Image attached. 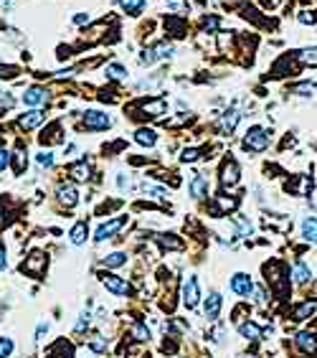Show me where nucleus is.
I'll return each instance as SVG.
<instances>
[{"instance_id": "14", "label": "nucleus", "mask_w": 317, "mask_h": 358, "mask_svg": "<svg viewBox=\"0 0 317 358\" xmlns=\"http://www.w3.org/2000/svg\"><path fill=\"white\" fill-rule=\"evenodd\" d=\"M86 236H89V229H86V223H84V221L74 223V229H71V234H69L71 244H74V247H81V244L86 241Z\"/></svg>"}, {"instance_id": "39", "label": "nucleus", "mask_w": 317, "mask_h": 358, "mask_svg": "<svg viewBox=\"0 0 317 358\" xmlns=\"http://www.w3.org/2000/svg\"><path fill=\"white\" fill-rule=\"evenodd\" d=\"M8 163H10V152L8 150H0V170H5Z\"/></svg>"}, {"instance_id": "40", "label": "nucleus", "mask_w": 317, "mask_h": 358, "mask_svg": "<svg viewBox=\"0 0 317 358\" xmlns=\"http://www.w3.org/2000/svg\"><path fill=\"white\" fill-rule=\"evenodd\" d=\"M23 163H26V158H23V152L18 150V152H15V173H20V170H23Z\"/></svg>"}, {"instance_id": "1", "label": "nucleus", "mask_w": 317, "mask_h": 358, "mask_svg": "<svg viewBox=\"0 0 317 358\" xmlns=\"http://www.w3.org/2000/svg\"><path fill=\"white\" fill-rule=\"evenodd\" d=\"M244 147H246V150H252V152H261V150H266V147H269V132H266L264 127L254 125L252 130L246 132V138H244Z\"/></svg>"}, {"instance_id": "13", "label": "nucleus", "mask_w": 317, "mask_h": 358, "mask_svg": "<svg viewBox=\"0 0 317 358\" xmlns=\"http://www.w3.org/2000/svg\"><path fill=\"white\" fill-rule=\"evenodd\" d=\"M43 120H46V115L38 112V109H33V112H26V115L20 117V127H23V130H33V127H38Z\"/></svg>"}, {"instance_id": "15", "label": "nucleus", "mask_w": 317, "mask_h": 358, "mask_svg": "<svg viewBox=\"0 0 317 358\" xmlns=\"http://www.w3.org/2000/svg\"><path fill=\"white\" fill-rule=\"evenodd\" d=\"M297 346L305 351V353H315L317 351V338L312 333H300L297 335Z\"/></svg>"}, {"instance_id": "43", "label": "nucleus", "mask_w": 317, "mask_h": 358, "mask_svg": "<svg viewBox=\"0 0 317 358\" xmlns=\"http://www.w3.org/2000/svg\"><path fill=\"white\" fill-rule=\"evenodd\" d=\"M117 183H120V188H122V191H125V188H129V181H127V178L122 175V173L117 175Z\"/></svg>"}, {"instance_id": "19", "label": "nucleus", "mask_w": 317, "mask_h": 358, "mask_svg": "<svg viewBox=\"0 0 317 358\" xmlns=\"http://www.w3.org/2000/svg\"><path fill=\"white\" fill-rule=\"evenodd\" d=\"M239 333H241L246 341H259V338H261V330H259V325H254V323H241V325H239Z\"/></svg>"}, {"instance_id": "47", "label": "nucleus", "mask_w": 317, "mask_h": 358, "mask_svg": "<svg viewBox=\"0 0 317 358\" xmlns=\"http://www.w3.org/2000/svg\"><path fill=\"white\" fill-rule=\"evenodd\" d=\"M168 5H170L173 10H183V3H180V0H168Z\"/></svg>"}, {"instance_id": "30", "label": "nucleus", "mask_w": 317, "mask_h": 358, "mask_svg": "<svg viewBox=\"0 0 317 358\" xmlns=\"http://www.w3.org/2000/svg\"><path fill=\"white\" fill-rule=\"evenodd\" d=\"M10 353H13V341L5 338V335H0V358H8Z\"/></svg>"}, {"instance_id": "23", "label": "nucleus", "mask_w": 317, "mask_h": 358, "mask_svg": "<svg viewBox=\"0 0 317 358\" xmlns=\"http://www.w3.org/2000/svg\"><path fill=\"white\" fill-rule=\"evenodd\" d=\"M127 262V254H122V252H115V254H109V257H104V267H122Z\"/></svg>"}, {"instance_id": "6", "label": "nucleus", "mask_w": 317, "mask_h": 358, "mask_svg": "<svg viewBox=\"0 0 317 358\" xmlns=\"http://www.w3.org/2000/svg\"><path fill=\"white\" fill-rule=\"evenodd\" d=\"M231 289H234L236 295H241V297H249V292L254 289L252 277L244 275V272H236V275L231 277Z\"/></svg>"}, {"instance_id": "12", "label": "nucleus", "mask_w": 317, "mask_h": 358, "mask_svg": "<svg viewBox=\"0 0 317 358\" xmlns=\"http://www.w3.org/2000/svg\"><path fill=\"white\" fill-rule=\"evenodd\" d=\"M203 310H206V318H208V320H216L218 312H221V295H218V292H211Z\"/></svg>"}, {"instance_id": "26", "label": "nucleus", "mask_w": 317, "mask_h": 358, "mask_svg": "<svg viewBox=\"0 0 317 358\" xmlns=\"http://www.w3.org/2000/svg\"><path fill=\"white\" fill-rule=\"evenodd\" d=\"M315 92H317V84H297L295 86V94H300V97H315Z\"/></svg>"}, {"instance_id": "9", "label": "nucleus", "mask_w": 317, "mask_h": 358, "mask_svg": "<svg viewBox=\"0 0 317 358\" xmlns=\"http://www.w3.org/2000/svg\"><path fill=\"white\" fill-rule=\"evenodd\" d=\"M188 188H190V196H193V198H206V196H208V181H206L203 175H198V173L190 178Z\"/></svg>"}, {"instance_id": "25", "label": "nucleus", "mask_w": 317, "mask_h": 358, "mask_svg": "<svg viewBox=\"0 0 317 358\" xmlns=\"http://www.w3.org/2000/svg\"><path fill=\"white\" fill-rule=\"evenodd\" d=\"M312 312H315V302H302V305L295 310V318H297V320H305V318L312 315Z\"/></svg>"}, {"instance_id": "48", "label": "nucleus", "mask_w": 317, "mask_h": 358, "mask_svg": "<svg viewBox=\"0 0 317 358\" xmlns=\"http://www.w3.org/2000/svg\"><path fill=\"white\" fill-rule=\"evenodd\" d=\"M74 23H79V26H81V23H89V15H84V13H81V15H76V18H74Z\"/></svg>"}, {"instance_id": "45", "label": "nucleus", "mask_w": 317, "mask_h": 358, "mask_svg": "<svg viewBox=\"0 0 317 358\" xmlns=\"http://www.w3.org/2000/svg\"><path fill=\"white\" fill-rule=\"evenodd\" d=\"M300 20H302V23H315L317 15H307V13H302V15H300Z\"/></svg>"}, {"instance_id": "5", "label": "nucleus", "mask_w": 317, "mask_h": 358, "mask_svg": "<svg viewBox=\"0 0 317 358\" xmlns=\"http://www.w3.org/2000/svg\"><path fill=\"white\" fill-rule=\"evenodd\" d=\"M183 302L190 310L200 302V289H198V280L195 277H186V282H183Z\"/></svg>"}, {"instance_id": "18", "label": "nucleus", "mask_w": 317, "mask_h": 358, "mask_svg": "<svg viewBox=\"0 0 317 358\" xmlns=\"http://www.w3.org/2000/svg\"><path fill=\"white\" fill-rule=\"evenodd\" d=\"M134 140L140 145H145V147H152V145L157 143V135H155V130H145V127H142V130L134 132Z\"/></svg>"}, {"instance_id": "24", "label": "nucleus", "mask_w": 317, "mask_h": 358, "mask_svg": "<svg viewBox=\"0 0 317 358\" xmlns=\"http://www.w3.org/2000/svg\"><path fill=\"white\" fill-rule=\"evenodd\" d=\"M107 76H109V79H117V81H120V79H127V69L122 64H109V66H107Z\"/></svg>"}, {"instance_id": "44", "label": "nucleus", "mask_w": 317, "mask_h": 358, "mask_svg": "<svg viewBox=\"0 0 317 358\" xmlns=\"http://www.w3.org/2000/svg\"><path fill=\"white\" fill-rule=\"evenodd\" d=\"M8 267V257H5V249L0 247V270H5Z\"/></svg>"}, {"instance_id": "21", "label": "nucleus", "mask_w": 317, "mask_h": 358, "mask_svg": "<svg viewBox=\"0 0 317 358\" xmlns=\"http://www.w3.org/2000/svg\"><path fill=\"white\" fill-rule=\"evenodd\" d=\"M122 10H127L129 15H137L142 8H145V0H120Z\"/></svg>"}, {"instance_id": "2", "label": "nucleus", "mask_w": 317, "mask_h": 358, "mask_svg": "<svg viewBox=\"0 0 317 358\" xmlns=\"http://www.w3.org/2000/svg\"><path fill=\"white\" fill-rule=\"evenodd\" d=\"M84 127L86 130H107V127H112V117L99 112V109H86L84 112Z\"/></svg>"}, {"instance_id": "11", "label": "nucleus", "mask_w": 317, "mask_h": 358, "mask_svg": "<svg viewBox=\"0 0 317 358\" xmlns=\"http://www.w3.org/2000/svg\"><path fill=\"white\" fill-rule=\"evenodd\" d=\"M221 173H223V175H221L223 186H236V181H239V163H236V160H229V163L223 165Z\"/></svg>"}, {"instance_id": "38", "label": "nucleus", "mask_w": 317, "mask_h": 358, "mask_svg": "<svg viewBox=\"0 0 317 358\" xmlns=\"http://www.w3.org/2000/svg\"><path fill=\"white\" fill-rule=\"evenodd\" d=\"M203 28H206V31H216V28H218V18H206V20H203Z\"/></svg>"}, {"instance_id": "29", "label": "nucleus", "mask_w": 317, "mask_h": 358, "mask_svg": "<svg viewBox=\"0 0 317 358\" xmlns=\"http://www.w3.org/2000/svg\"><path fill=\"white\" fill-rule=\"evenodd\" d=\"M155 61H157V56H155L152 49H145V51L140 54V64H142V66H152Z\"/></svg>"}, {"instance_id": "8", "label": "nucleus", "mask_w": 317, "mask_h": 358, "mask_svg": "<svg viewBox=\"0 0 317 358\" xmlns=\"http://www.w3.org/2000/svg\"><path fill=\"white\" fill-rule=\"evenodd\" d=\"M46 99H49V94H46L43 86H31V89H26V94H23V104H28V107L46 104Z\"/></svg>"}, {"instance_id": "42", "label": "nucleus", "mask_w": 317, "mask_h": 358, "mask_svg": "<svg viewBox=\"0 0 317 358\" xmlns=\"http://www.w3.org/2000/svg\"><path fill=\"white\" fill-rule=\"evenodd\" d=\"M15 74V66H0V79L3 76H13Z\"/></svg>"}, {"instance_id": "22", "label": "nucleus", "mask_w": 317, "mask_h": 358, "mask_svg": "<svg viewBox=\"0 0 317 358\" xmlns=\"http://www.w3.org/2000/svg\"><path fill=\"white\" fill-rule=\"evenodd\" d=\"M152 51H155L157 61H160V59H170V56L175 54V49H173L170 43H155V46H152Z\"/></svg>"}, {"instance_id": "27", "label": "nucleus", "mask_w": 317, "mask_h": 358, "mask_svg": "<svg viewBox=\"0 0 317 358\" xmlns=\"http://www.w3.org/2000/svg\"><path fill=\"white\" fill-rule=\"evenodd\" d=\"M142 191H145V193H150L152 198H160V201H165V198H168V193H165L163 188H157V186H150V183H142Z\"/></svg>"}, {"instance_id": "31", "label": "nucleus", "mask_w": 317, "mask_h": 358, "mask_svg": "<svg viewBox=\"0 0 317 358\" xmlns=\"http://www.w3.org/2000/svg\"><path fill=\"white\" fill-rule=\"evenodd\" d=\"M36 160H38L41 168H54V155H51V152H38Z\"/></svg>"}, {"instance_id": "41", "label": "nucleus", "mask_w": 317, "mask_h": 358, "mask_svg": "<svg viewBox=\"0 0 317 358\" xmlns=\"http://www.w3.org/2000/svg\"><path fill=\"white\" fill-rule=\"evenodd\" d=\"M46 333H49V325H46V323H41V325H38V330H36V341H43V335H46Z\"/></svg>"}, {"instance_id": "37", "label": "nucleus", "mask_w": 317, "mask_h": 358, "mask_svg": "<svg viewBox=\"0 0 317 358\" xmlns=\"http://www.w3.org/2000/svg\"><path fill=\"white\" fill-rule=\"evenodd\" d=\"M13 104H15V99L10 94H0V109H10Z\"/></svg>"}, {"instance_id": "10", "label": "nucleus", "mask_w": 317, "mask_h": 358, "mask_svg": "<svg viewBox=\"0 0 317 358\" xmlns=\"http://www.w3.org/2000/svg\"><path fill=\"white\" fill-rule=\"evenodd\" d=\"M59 201H61L66 209H74L79 204V193L74 186H59Z\"/></svg>"}, {"instance_id": "17", "label": "nucleus", "mask_w": 317, "mask_h": 358, "mask_svg": "<svg viewBox=\"0 0 317 358\" xmlns=\"http://www.w3.org/2000/svg\"><path fill=\"white\" fill-rule=\"evenodd\" d=\"M310 277H312L310 267H307L305 262H297V264H295V282H297V285H307Z\"/></svg>"}, {"instance_id": "4", "label": "nucleus", "mask_w": 317, "mask_h": 358, "mask_svg": "<svg viewBox=\"0 0 317 358\" xmlns=\"http://www.w3.org/2000/svg\"><path fill=\"white\" fill-rule=\"evenodd\" d=\"M102 285L107 287L109 292H115V295H120V297H127L132 289H129V285H127V280H122V277H117V275H102Z\"/></svg>"}, {"instance_id": "33", "label": "nucleus", "mask_w": 317, "mask_h": 358, "mask_svg": "<svg viewBox=\"0 0 317 358\" xmlns=\"http://www.w3.org/2000/svg\"><path fill=\"white\" fill-rule=\"evenodd\" d=\"M132 333H134V338H137V341H150V330H147L145 325H134V328H132Z\"/></svg>"}, {"instance_id": "16", "label": "nucleus", "mask_w": 317, "mask_h": 358, "mask_svg": "<svg viewBox=\"0 0 317 358\" xmlns=\"http://www.w3.org/2000/svg\"><path fill=\"white\" fill-rule=\"evenodd\" d=\"M302 236H305L307 241H312V244H317V218H312V216H307V218L302 221Z\"/></svg>"}, {"instance_id": "7", "label": "nucleus", "mask_w": 317, "mask_h": 358, "mask_svg": "<svg viewBox=\"0 0 317 358\" xmlns=\"http://www.w3.org/2000/svg\"><path fill=\"white\" fill-rule=\"evenodd\" d=\"M239 120H241V115H239L236 109L223 112V115H221V120H218V130H221V135H231V132L236 130Z\"/></svg>"}, {"instance_id": "3", "label": "nucleus", "mask_w": 317, "mask_h": 358, "mask_svg": "<svg viewBox=\"0 0 317 358\" xmlns=\"http://www.w3.org/2000/svg\"><path fill=\"white\" fill-rule=\"evenodd\" d=\"M125 216H120V218H112V221H107V223H102L99 229H97V234H94V241H107V239H112L122 226H125Z\"/></svg>"}, {"instance_id": "20", "label": "nucleus", "mask_w": 317, "mask_h": 358, "mask_svg": "<svg viewBox=\"0 0 317 358\" xmlns=\"http://www.w3.org/2000/svg\"><path fill=\"white\" fill-rule=\"evenodd\" d=\"M71 175H74L76 181H89L92 168H89L86 163H74V165H71Z\"/></svg>"}, {"instance_id": "46", "label": "nucleus", "mask_w": 317, "mask_h": 358, "mask_svg": "<svg viewBox=\"0 0 317 358\" xmlns=\"http://www.w3.org/2000/svg\"><path fill=\"white\" fill-rule=\"evenodd\" d=\"M254 295H256V297H254L256 302H264V300H266V295H264V289H261V287H259V289H256Z\"/></svg>"}, {"instance_id": "49", "label": "nucleus", "mask_w": 317, "mask_h": 358, "mask_svg": "<svg viewBox=\"0 0 317 358\" xmlns=\"http://www.w3.org/2000/svg\"><path fill=\"white\" fill-rule=\"evenodd\" d=\"M239 358H246V356H239Z\"/></svg>"}, {"instance_id": "28", "label": "nucleus", "mask_w": 317, "mask_h": 358, "mask_svg": "<svg viewBox=\"0 0 317 358\" xmlns=\"http://www.w3.org/2000/svg\"><path fill=\"white\" fill-rule=\"evenodd\" d=\"M89 348H92V351H97V353H104V351H107V338L94 335V338L89 341Z\"/></svg>"}, {"instance_id": "36", "label": "nucleus", "mask_w": 317, "mask_h": 358, "mask_svg": "<svg viewBox=\"0 0 317 358\" xmlns=\"http://www.w3.org/2000/svg\"><path fill=\"white\" fill-rule=\"evenodd\" d=\"M89 318H92V312H86V310H84V312L79 315V323H76V330H84V328L89 325Z\"/></svg>"}, {"instance_id": "34", "label": "nucleus", "mask_w": 317, "mask_h": 358, "mask_svg": "<svg viewBox=\"0 0 317 358\" xmlns=\"http://www.w3.org/2000/svg\"><path fill=\"white\" fill-rule=\"evenodd\" d=\"M41 264H43V257H41V254H33L31 264H23V270H26V272H31V270H38Z\"/></svg>"}, {"instance_id": "32", "label": "nucleus", "mask_w": 317, "mask_h": 358, "mask_svg": "<svg viewBox=\"0 0 317 358\" xmlns=\"http://www.w3.org/2000/svg\"><path fill=\"white\" fill-rule=\"evenodd\" d=\"M302 61H305V64H317V46L302 51Z\"/></svg>"}, {"instance_id": "35", "label": "nucleus", "mask_w": 317, "mask_h": 358, "mask_svg": "<svg viewBox=\"0 0 317 358\" xmlns=\"http://www.w3.org/2000/svg\"><path fill=\"white\" fill-rule=\"evenodd\" d=\"M195 158H198V150H195V147H188V150H183V155H180V160H183V163H193Z\"/></svg>"}]
</instances>
